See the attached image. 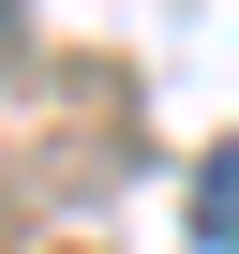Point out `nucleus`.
I'll list each match as a JSON object with an SVG mask.
<instances>
[{
	"mask_svg": "<svg viewBox=\"0 0 239 254\" xmlns=\"http://www.w3.org/2000/svg\"><path fill=\"white\" fill-rule=\"evenodd\" d=\"M194 239H209V254H239V135H224V150H209V180H194Z\"/></svg>",
	"mask_w": 239,
	"mask_h": 254,
	"instance_id": "1",
	"label": "nucleus"
},
{
	"mask_svg": "<svg viewBox=\"0 0 239 254\" xmlns=\"http://www.w3.org/2000/svg\"><path fill=\"white\" fill-rule=\"evenodd\" d=\"M0 30H15V0H0Z\"/></svg>",
	"mask_w": 239,
	"mask_h": 254,
	"instance_id": "2",
	"label": "nucleus"
}]
</instances>
